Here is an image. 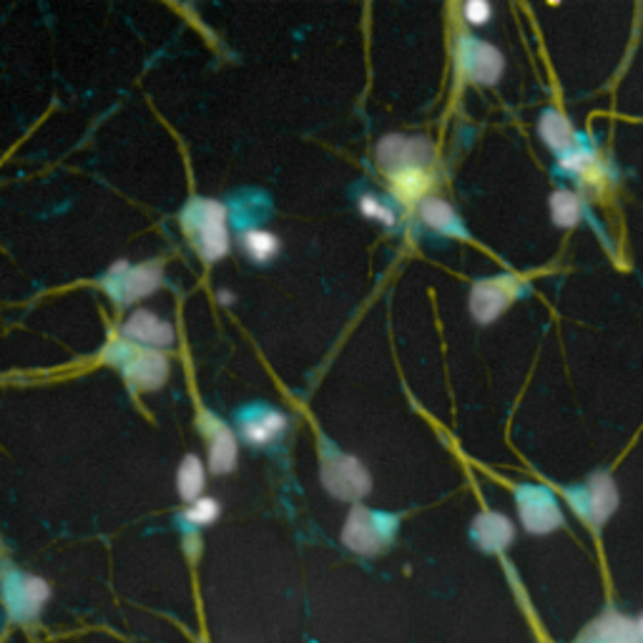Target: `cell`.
Masks as SVG:
<instances>
[{
	"instance_id": "d4e9b609",
	"label": "cell",
	"mask_w": 643,
	"mask_h": 643,
	"mask_svg": "<svg viewBox=\"0 0 643 643\" xmlns=\"http://www.w3.org/2000/svg\"><path fill=\"white\" fill-rule=\"evenodd\" d=\"M359 209H363L365 217L380 219L382 225H394V214L388 207H384L380 199H372V196H363V202H359Z\"/></svg>"
},
{
	"instance_id": "7c38bea8",
	"label": "cell",
	"mask_w": 643,
	"mask_h": 643,
	"mask_svg": "<svg viewBox=\"0 0 643 643\" xmlns=\"http://www.w3.org/2000/svg\"><path fill=\"white\" fill-rule=\"evenodd\" d=\"M50 588L48 583L36 576H25V573H13L5 581V604L8 611L13 613V619H33L43 604L48 601Z\"/></svg>"
},
{
	"instance_id": "52a82bcc",
	"label": "cell",
	"mask_w": 643,
	"mask_h": 643,
	"mask_svg": "<svg viewBox=\"0 0 643 643\" xmlns=\"http://www.w3.org/2000/svg\"><path fill=\"white\" fill-rule=\"evenodd\" d=\"M569 495L581 516L588 518L594 526H601L619 508V491H616L613 480L606 473H596L586 485L578 487V491H571Z\"/></svg>"
},
{
	"instance_id": "ba28073f",
	"label": "cell",
	"mask_w": 643,
	"mask_h": 643,
	"mask_svg": "<svg viewBox=\"0 0 643 643\" xmlns=\"http://www.w3.org/2000/svg\"><path fill=\"white\" fill-rule=\"evenodd\" d=\"M377 159L382 169L400 174L407 169H425L427 161H433V146L427 139H410V136H384L377 146Z\"/></svg>"
},
{
	"instance_id": "3957f363",
	"label": "cell",
	"mask_w": 643,
	"mask_h": 643,
	"mask_svg": "<svg viewBox=\"0 0 643 643\" xmlns=\"http://www.w3.org/2000/svg\"><path fill=\"white\" fill-rule=\"evenodd\" d=\"M322 483L334 498L347 503L363 501L372 487V480L359 460L340 452L328 440H322Z\"/></svg>"
},
{
	"instance_id": "cb8c5ba5",
	"label": "cell",
	"mask_w": 643,
	"mask_h": 643,
	"mask_svg": "<svg viewBox=\"0 0 643 643\" xmlns=\"http://www.w3.org/2000/svg\"><path fill=\"white\" fill-rule=\"evenodd\" d=\"M462 15H466V21L470 25H485L487 21H491L493 8L491 3H485V0H470V3H466V8H462Z\"/></svg>"
},
{
	"instance_id": "83f0119b",
	"label": "cell",
	"mask_w": 643,
	"mask_h": 643,
	"mask_svg": "<svg viewBox=\"0 0 643 643\" xmlns=\"http://www.w3.org/2000/svg\"><path fill=\"white\" fill-rule=\"evenodd\" d=\"M639 623V631H641V636H643V616H641V621H636Z\"/></svg>"
},
{
	"instance_id": "44dd1931",
	"label": "cell",
	"mask_w": 643,
	"mask_h": 643,
	"mask_svg": "<svg viewBox=\"0 0 643 643\" xmlns=\"http://www.w3.org/2000/svg\"><path fill=\"white\" fill-rule=\"evenodd\" d=\"M551 217L559 227H576L581 219V199L569 188H559L551 196Z\"/></svg>"
},
{
	"instance_id": "8fae6325",
	"label": "cell",
	"mask_w": 643,
	"mask_h": 643,
	"mask_svg": "<svg viewBox=\"0 0 643 643\" xmlns=\"http://www.w3.org/2000/svg\"><path fill=\"white\" fill-rule=\"evenodd\" d=\"M513 297H516V279L513 277L480 279L470 291V312L480 324H487L513 302Z\"/></svg>"
},
{
	"instance_id": "603a6c76",
	"label": "cell",
	"mask_w": 643,
	"mask_h": 643,
	"mask_svg": "<svg viewBox=\"0 0 643 643\" xmlns=\"http://www.w3.org/2000/svg\"><path fill=\"white\" fill-rule=\"evenodd\" d=\"M219 518V503L214 498H199L184 513V520L192 526H211Z\"/></svg>"
},
{
	"instance_id": "7a4b0ae2",
	"label": "cell",
	"mask_w": 643,
	"mask_h": 643,
	"mask_svg": "<svg viewBox=\"0 0 643 643\" xmlns=\"http://www.w3.org/2000/svg\"><path fill=\"white\" fill-rule=\"evenodd\" d=\"M106 359L122 367V372L136 390H159L169 377V359L159 349H143L131 342H114Z\"/></svg>"
},
{
	"instance_id": "2e32d148",
	"label": "cell",
	"mask_w": 643,
	"mask_h": 643,
	"mask_svg": "<svg viewBox=\"0 0 643 643\" xmlns=\"http://www.w3.org/2000/svg\"><path fill=\"white\" fill-rule=\"evenodd\" d=\"M420 219L425 221L433 231H440L445 237H458L466 239V229H462V221L448 202L443 199H425L420 204Z\"/></svg>"
},
{
	"instance_id": "30bf717a",
	"label": "cell",
	"mask_w": 643,
	"mask_h": 643,
	"mask_svg": "<svg viewBox=\"0 0 643 643\" xmlns=\"http://www.w3.org/2000/svg\"><path fill=\"white\" fill-rule=\"evenodd\" d=\"M122 334L124 340L131 342V345L151 349H167L174 345L176 340V332L171 328V322H167L164 317L153 314L151 310H136L128 314L126 322L122 324Z\"/></svg>"
},
{
	"instance_id": "6da1fadb",
	"label": "cell",
	"mask_w": 643,
	"mask_h": 643,
	"mask_svg": "<svg viewBox=\"0 0 643 643\" xmlns=\"http://www.w3.org/2000/svg\"><path fill=\"white\" fill-rule=\"evenodd\" d=\"M184 231L192 239L204 262H219L229 252L227 207L217 199H194L182 214Z\"/></svg>"
},
{
	"instance_id": "5bb4252c",
	"label": "cell",
	"mask_w": 643,
	"mask_h": 643,
	"mask_svg": "<svg viewBox=\"0 0 643 643\" xmlns=\"http://www.w3.org/2000/svg\"><path fill=\"white\" fill-rule=\"evenodd\" d=\"M204 430L209 435V468L211 473L225 475L237 466V435L225 423H219L214 415H204Z\"/></svg>"
},
{
	"instance_id": "9a60e30c",
	"label": "cell",
	"mask_w": 643,
	"mask_h": 643,
	"mask_svg": "<svg viewBox=\"0 0 643 643\" xmlns=\"http://www.w3.org/2000/svg\"><path fill=\"white\" fill-rule=\"evenodd\" d=\"M473 538L483 551L501 553L513 543V538H516V528H513L510 518L503 516V513L485 510L480 513L473 523Z\"/></svg>"
},
{
	"instance_id": "484cf974",
	"label": "cell",
	"mask_w": 643,
	"mask_h": 643,
	"mask_svg": "<svg viewBox=\"0 0 643 643\" xmlns=\"http://www.w3.org/2000/svg\"><path fill=\"white\" fill-rule=\"evenodd\" d=\"M588 164H590V153L583 149H569L561 159V169L569 171V174H581Z\"/></svg>"
},
{
	"instance_id": "9c48e42d",
	"label": "cell",
	"mask_w": 643,
	"mask_h": 643,
	"mask_svg": "<svg viewBox=\"0 0 643 643\" xmlns=\"http://www.w3.org/2000/svg\"><path fill=\"white\" fill-rule=\"evenodd\" d=\"M287 415L267 405H252L244 413H239V435L246 445L264 448V445L277 443L287 433Z\"/></svg>"
},
{
	"instance_id": "5b68a950",
	"label": "cell",
	"mask_w": 643,
	"mask_h": 643,
	"mask_svg": "<svg viewBox=\"0 0 643 643\" xmlns=\"http://www.w3.org/2000/svg\"><path fill=\"white\" fill-rule=\"evenodd\" d=\"M104 287L118 305H134L161 287V267L153 262L141 264V267H131L128 262H116L106 274Z\"/></svg>"
},
{
	"instance_id": "4316f807",
	"label": "cell",
	"mask_w": 643,
	"mask_h": 643,
	"mask_svg": "<svg viewBox=\"0 0 643 643\" xmlns=\"http://www.w3.org/2000/svg\"><path fill=\"white\" fill-rule=\"evenodd\" d=\"M219 299H221V302H225V305H231V302H234V295H231V291H227V289H221V291H219Z\"/></svg>"
},
{
	"instance_id": "8992f818",
	"label": "cell",
	"mask_w": 643,
	"mask_h": 643,
	"mask_svg": "<svg viewBox=\"0 0 643 643\" xmlns=\"http://www.w3.org/2000/svg\"><path fill=\"white\" fill-rule=\"evenodd\" d=\"M516 498H518V513H520L523 526H526V530H530V533L546 536L551 533V530L563 526L561 505L548 487L518 485Z\"/></svg>"
},
{
	"instance_id": "7402d4cb",
	"label": "cell",
	"mask_w": 643,
	"mask_h": 643,
	"mask_svg": "<svg viewBox=\"0 0 643 643\" xmlns=\"http://www.w3.org/2000/svg\"><path fill=\"white\" fill-rule=\"evenodd\" d=\"M392 186L400 199H420L430 188V176L425 174V169H407L394 174Z\"/></svg>"
},
{
	"instance_id": "ffe728a7",
	"label": "cell",
	"mask_w": 643,
	"mask_h": 643,
	"mask_svg": "<svg viewBox=\"0 0 643 643\" xmlns=\"http://www.w3.org/2000/svg\"><path fill=\"white\" fill-rule=\"evenodd\" d=\"M598 636L604 639V643H641L643 641L639 623L616 613L601 621V625H598Z\"/></svg>"
},
{
	"instance_id": "e0dca14e",
	"label": "cell",
	"mask_w": 643,
	"mask_h": 643,
	"mask_svg": "<svg viewBox=\"0 0 643 643\" xmlns=\"http://www.w3.org/2000/svg\"><path fill=\"white\" fill-rule=\"evenodd\" d=\"M538 131L543 136V141L551 146L553 151H569L573 149V126L569 118L559 111L548 108L543 116H540V124H538Z\"/></svg>"
},
{
	"instance_id": "277c9868",
	"label": "cell",
	"mask_w": 643,
	"mask_h": 643,
	"mask_svg": "<svg viewBox=\"0 0 643 643\" xmlns=\"http://www.w3.org/2000/svg\"><path fill=\"white\" fill-rule=\"evenodd\" d=\"M394 528H398V518L355 505L342 530V543L359 555H375L390 543Z\"/></svg>"
},
{
	"instance_id": "d6986e66",
	"label": "cell",
	"mask_w": 643,
	"mask_h": 643,
	"mask_svg": "<svg viewBox=\"0 0 643 643\" xmlns=\"http://www.w3.org/2000/svg\"><path fill=\"white\" fill-rule=\"evenodd\" d=\"M242 246L244 252L250 254V260H254L256 264H267L279 252V239L267 229L252 227V229H244Z\"/></svg>"
},
{
	"instance_id": "ac0fdd59",
	"label": "cell",
	"mask_w": 643,
	"mask_h": 643,
	"mask_svg": "<svg viewBox=\"0 0 643 643\" xmlns=\"http://www.w3.org/2000/svg\"><path fill=\"white\" fill-rule=\"evenodd\" d=\"M204 485H207V470H204L202 460L196 456H186L176 473V491L186 503H194L202 498Z\"/></svg>"
},
{
	"instance_id": "4fadbf2b",
	"label": "cell",
	"mask_w": 643,
	"mask_h": 643,
	"mask_svg": "<svg viewBox=\"0 0 643 643\" xmlns=\"http://www.w3.org/2000/svg\"><path fill=\"white\" fill-rule=\"evenodd\" d=\"M460 66L475 83H495L503 73V56L501 50L491 43L478 38H462L460 48Z\"/></svg>"
}]
</instances>
